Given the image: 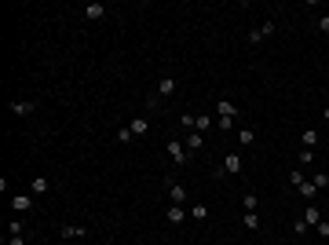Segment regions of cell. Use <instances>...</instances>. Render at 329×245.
<instances>
[{"mask_svg":"<svg viewBox=\"0 0 329 245\" xmlns=\"http://www.w3.org/2000/svg\"><path fill=\"white\" fill-rule=\"evenodd\" d=\"M289 183H293V187H296V191H300V197H304V201H315V194H318V187H315L311 180H307V176H304V172H300V168H293V172H289Z\"/></svg>","mask_w":329,"mask_h":245,"instance_id":"obj_1","label":"cell"},{"mask_svg":"<svg viewBox=\"0 0 329 245\" xmlns=\"http://www.w3.org/2000/svg\"><path fill=\"white\" fill-rule=\"evenodd\" d=\"M165 150H168V157H172L176 165H187V161H190V157H187L190 150H187V143H180V139H168Z\"/></svg>","mask_w":329,"mask_h":245,"instance_id":"obj_2","label":"cell"},{"mask_svg":"<svg viewBox=\"0 0 329 245\" xmlns=\"http://www.w3.org/2000/svg\"><path fill=\"white\" fill-rule=\"evenodd\" d=\"M300 220H304V223H307V227H318V223H322V220H326V216H322V209H318V205H315V201H307V209H304V212H300Z\"/></svg>","mask_w":329,"mask_h":245,"instance_id":"obj_3","label":"cell"},{"mask_svg":"<svg viewBox=\"0 0 329 245\" xmlns=\"http://www.w3.org/2000/svg\"><path fill=\"white\" fill-rule=\"evenodd\" d=\"M7 110H11L15 117H30L33 110H37V102H33V99H15L11 106H7Z\"/></svg>","mask_w":329,"mask_h":245,"instance_id":"obj_4","label":"cell"},{"mask_svg":"<svg viewBox=\"0 0 329 245\" xmlns=\"http://www.w3.org/2000/svg\"><path fill=\"white\" fill-rule=\"evenodd\" d=\"M172 92H176V77H172V73H168V77H161V81H157V92H154V96L157 99H168V96H172Z\"/></svg>","mask_w":329,"mask_h":245,"instance_id":"obj_5","label":"cell"},{"mask_svg":"<svg viewBox=\"0 0 329 245\" xmlns=\"http://www.w3.org/2000/svg\"><path fill=\"white\" fill-rule=\"evenodd\" d=\"M165 187H168V201H172V205H183L187 201V187H180L176 180H168Z\"/></svg>","mask_w":329,"mask_h":245,"instance_id":"obj_6","label":"cell"},{"mask_svg":"<svg viewBox=\"0 0 329 245\" xmlns=\"http://www.w3.org/2000/svg\"><path fill=\"white\" fill-rule=\"evenodd\" d=\"M223 172L227 176H241V154H227L223 157Z\"/></svg>","mask_w":329,"mask_h":245,"instance_id":"obj_7","label":"cell"},{"mask_svg":"<svg viewBox=\"0 0 329 245\" xmlns=\"http://www.w3.org/2000/svg\"><path fill=\"white\" fill-rule=\"evenodd\" d=\"M11 209L15 212H30L33 209V194H15L11 197Z\"/></svg>","mask_w":329,"mask_h":245,"instance_id":"obj_8","label":"cell"},{"mask_svg":"<svg viewBox=\"0 0 329 245\" xmlns=\"http://www.w3.org/2000/svg\"><path fill=\"white\" fill-rule=\"evenodd\" d=\"M165 220L172 223V227H180V223L187 220V212H183V205H168V212H165Z\"/></svg>","mask_w":329,"mask_h":245,"instance_id":"obj_9","label":"cell"},{"mask_svg":"<svg viewBox=\"0 0 329 245\" xmlns=\"http://www.w3.org/2000/svg\"><path fill=\"white\" fill-rule=\"evenodd\" d=\"M216 110H220V117H238V106H234V102L231 99H216Z\"/></svg>","mask_w":329,"mask_h":245,"instance_id":"obj_10","label":"cell"},{"mask_svg":"<svg viewBox=\"0 0 329 245\" xmlns=\"http://www.w3.org/2000/svg\"><path fill=\"white\" fill-rule=\"evenodd\" d=\"M84 234L88 231H84L81 223H62V238H84Z\"/></svg>","mask_w":329,"mask_h":245,"instance_id":"obj_11","label":"cell"},{"mask_svg":"<svg viewBox=\"0 0 329 245\" xmlns=\"http://www.w3.org/2000/svg\"><path fill=\"white\" fill-rule=\"evenodd\" d=\"M128 128H132V136H146V132H150V121H146V117H136V121H128Z\"/></svg>","mask_w":329,"mask_h":245,"instance_id":"obj_12","label":"cell"},{"mask_svg":"<svg viewBox=\"0 0 329 245\" xmlns=\"http://www.w3.org/2000/svg\"><path fill=\"white\" fill-rule=\"evenodd\" d=\"M300 143H304V150H315V143H318V132H315V128H304V132H300Z\"/></svg>","mask_w":329,"mask_h":245,"instance_id":"obj_13","label":"cell"},{"mask_svg":"<svg viewBox=\"0 0 329 245\" xmlns=\"http://www.w3.org/2000/svg\"><path fill=\"white\" fill-rule=\"evenodd\" d=\"M48 191H51V183L44 180V176H37V180L30 183V194H37V197H41V194H48Z\"/></svg>","mask_w":329,"mask_h":245,"instance_id":"obj_14","label":"cell"},{"mask_svg":"<svg viewBox=\"0 0 329 245\" xmlns=\"http://www.w3.org/2000/svg\"><path fill=\"white\" fill-rule=\"evenodd\" d=\"M201 143H205L201 132H187V150H190V154H194V150H201Z\"/></svg>","mask_w":329,"mask_h":245,"instance_id":"obj_15","label":"cell"},{"mask_svg":"<svg viewBox=\"0 0 329 245\" xmlns=\"http://www.w3.org/2000/svg\"><path fill=\"white\" fill-rule=\"evenodd\" d=\"M102 15H106V7H102V4H88V7H84V18H92V22H99Z\"/></svg>","mask_w":329,"mask_h":245,"instance_id":"obj_16","label":"cell"},{"mask_svg":"<svg viewBox=\"0 0 329 245\" xmlns=\"http://www.w3.org/2000/svg\"><path fill=\"white\" fill-rule=\"evenodd\" d=\"M238 136H241V147H252V143H256V128H238Z\"/></svg>","mask_w":329,"mask_h":245,"instance_id":"obj_17","label":"cell"},{"mask_svg":"<svg viewBox=\"0 0 329 245\" xmlns=\"http://www.w3.org/2000/svg\"><path fill=\"white\" fill-rule=\"evenodd\" d=\"M241 223H245V231H260V216L256 212H245V216H241Z\"/></svg>","mask_w":329,"mask_h":245,"instance_id":"obj_18","label":"cell"},{"mask_svg":"<svg viewBox=\"0 0 329 245\" xmlns=\"http://www.w3.org/2000/svg\"><path fill=\"white\" fill-rule=\"evenodd\" d=\"M209 128H212V117H209V114H197V125H194V132H201V136H205Z\"/></svg>","mask_w":329,"mask_h":245,"instance_id":"obj_19","label":"cell"},{"mask_svg":"<svg viewBox=\"0 0 329 245\" xmlns=\"http://www.w3.org/2000/svg\"><path fill=\"white\" fill-rule=\"evenodd\" d=\"M241 205H245V212H256L260 197H256V194H245V197H241Z\"/></svg>","mask_w":329,"mask_h":245,"instance_id":"obj_20","label":"cell"},{"mask_svg":"<svg viewBox=\"0 0 329 245\" xmlns=\"http://www.w3.org/2000/svg\"><path fill=\"white\" fill-rule=\"evenodd\" d=\"M190 216H194L197 223H201V220H209V209H205V205H194V209H190Z\"/></svg>","mask_w":329,"mask_h":245,"instance_id":"obj_21","label":"cell"},{"mask_svg":"<svg viewBox=\"0 0 329 245\" xmlns=\"http://www.w3.org/2000/svg\"><path fill=\"white\" fill-rule=\"evenodd\" d=\"M311 183L322 191V187H329V176H326V172H315V176H311Z\"/></svg>","mask_w":329,"mask_h":245,"instance_id":"obj_22","label":"cell"},{"mask_svg":"<svg viewBox=\"0 0 329 245\" xmlns=\"http://www.w3.org/2000/svg\"><path fill=\"white\" fill-rule=\"evenodd\" d=\"M180 125L194 132V125H197V114H183V117H180Z\"/></svg>","mask_w":329,"mask_h":245,"instance_id":"obj_23","label":"cell"},{"mask_svg":"<svg viewBox=\"0 0 329 245\" xmlns=\"http://www.w3.org/2000/svg\"><path fill=\"white\" fill-rule=\"evenodd\" d=\"M132 139H136V136H132V128H128V125L117 132V143H132Z\"/></svg>","mask_w":329,"mask_h":245,"instance_id":"obj_24","label":"cell"},{"mask_svg":"<svg viewBox=\"0 0 329 245\" xmlns=\"http://www.w3.org/2000/svg\"><path fill=\"white\" fill-rule=\"evenodd\" d=\"M307 231H311V227H307V223H304V220H296V223H293V234H296V238H304V234H307Z\"/></svg>","mask_w":329,"mask_h":245,"instance_id":"obj_25","label":"cell"},{"mask_svg":"<svg viewBox=\"0 0 329 245\" xmlns=\"http://www.w3.org/2000/svg\"><path fill=\"white\" fill-rule=\"evenodd\" d=\"M249 44H263V30L256 26V30H249Z\"/></svg>","mask_w":329,"mask_h":245,"instance_id":"obj_26","label":"cell"},{"mask_svg":"<svg viewBox=\"0 0 329 245\" xmlns=\"http://www.w3.org/2000/svg\"><path fill=\"white\" fill-rule=\"evenodd\" d=\"M216 128H220V132H231L234 121H231V117H220V121H216Z\"/></svg>","mask_w":329,"mask_h":245,"instance_id":"obj_27","label":"cell"},{"mask_svg":"<svg viewBox=\"0 0 329 245\" xmlns=\"http://www.w3.org/2000/svg\"><path fill=\"white\" fill-rule=\"evenodd\" d=\"M7 234H11V238H15V234H22V223L11 220V223H7Z\"/></svg>","mask_w":329,"mask_h":245,"instance_id":"obj_28","label":"cell"},{"mask_svg":"<svg viewBox=\"0 0 329 245\" xmlns=\"http://www.w3.org/2000/svg\"><path fill=\"white\" fill-rule=\"evenodd\" d=\"M318 234H322V238H329V220H322V223H318V227H315Z\"/></svg>","mask_w":329,"mask_h":245,"instance_id":"obj_29","label":"cell"},{"mask_svg":"<svg viewBox=\"0 0 329 245\" xmlns=\"http://www.w3.org/2000/svg\"><path fill=\"white\" fill-rule=\"evenodd\" d=\"M318 30H322V33H329V15H322V18H318Z\"/></svg>","mask_w":329,"mask_h":245,"instance_id":"obj_30","label":"cell"},{"mask_svg":"<svg viewBox=\"0 0 329 245\" xmlns=\"http://www.w3.org/2000/svg\"><path fill=\"white\" fill-rule=\"evenodd\" d=\"M7 245H26V242H22V234H15V238H7Z\"/></svg>","mask_w":329,"mask_h":245,"instance_id":"obj_31","label":"cell"},{"mask_svg":"<svg viewBox=\"0 0 329 245\" xmlns=\"http://www.w3.org/2000/svg\"><path fill=\"white\" fill-rule=\"evenodd\" d=\"M322 117H326V121H329V106H326V110H322Z\"/></svg>","mask_w":329,"mask_h":245,"instance_id":"obj_32","label":"cell"},{"mask_svg":"<svg viewBox=\"0 0 329 245\" xmlns=\"http://www.w3.org/2000/svg\"><path fill=\"white\" fill-rule=\"evenodd\" d=\"M326 96H329V92H326Z\"/></svg>","mask_w":329,"mask_h":245,"instance_id":"obj_33","label":"cell"}]
</instances>
